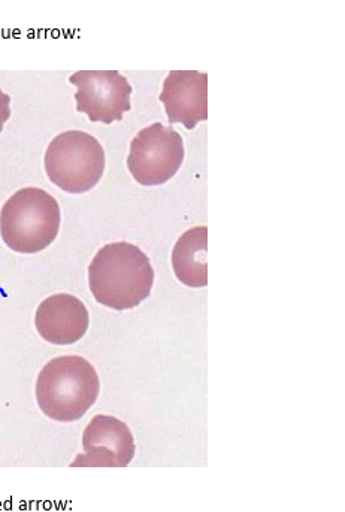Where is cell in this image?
Returning a JSON list of instances; mask_svg holds the SVG:
<instances>
[{
	"mask_svg": "<svg viewBox=\"0 0 345 512\" xmlns=\"http://www.w3.org/2000/svg\"><path fill=\"white\" fill-rule=\"evenodd\" d=\"M93 298L104 307L126 311L139 307L154 286V269L147 254L130 242L104 245L89 266Z\"/></svg>",
	"mask_w": 345,
	"mask_h": 512,
	"instance_id": "6da1fadb",
	"label": "cell"
},
{
	"mask_svg": "<svg viewBox=\"0 0 345 512\" xmlns=\"http://www.w3.org/2000/svg\"><path fill=\"white\" fill-rule=\"evenodd\" d=\"M101 381L95 366L80 356L50 360L36 380V402L51 420L72 423L96 404Z\"/></svg>",
	"mask_w": 345,
	"mask_h": 512,
	"instance_id": "7a4b0ae2",
	"label": "cell"
},
{
	"mask_svg": "<svg viewBox=\"0 0 345 512\" xmlns=\"http://www.w3.org/2000/svg\"><path fill=\"white\" fill-rule=\"evenodd\" d=\"M60 221V206L50 193L38 187H24L0 211V236L9 250L36 254L53 244Z\"/></svg>",
	"mask_w": 345,
	"mask_h": 512,
	"instance_id": "3957f363",
	"label": "cell"
},
{
	"mask_svg": "<svg viewBox=\"0 0 345 512\" xmlns=\"http://www.w3.org/2000/svg\"><path fill=\"white\" fill-rule=\"evenodd\" d=\"M44 165L51 183L60 190L83 195L101 181L105 172V151L90 133L68 130L48 145Z\"/></svg>",
	"mask_w": 345,
	"mask_h": 512,
	"instance_id": "277c9868",
	"label": "cell"
},
{
	"mask_svg": "<svg viewBox=\"0 0 345 512\" xmlns=\"http://www.w3.org/2000/svg\"><path fill=\"white\" fill-rule=\"evenodd\" d=\"M184 154L180 133L174 127L154 123L139 130L130 142L127 169L141 186H162L180 171Z\"/></svg>",
	"mask_w": 345,
	"mask_h": 512,
	"instance_id": "5b68a950",
	"label": "cell"
},
{
	"mask_svg": "<svg viewBox=\"0 0 345 512\" xmlns=\"http://www.w3.org/2000/svg\"><path fill=\"white\" fill-rule=\"evenodd\" d=\"M78 87L75 93L77 111L84 112L92 123L111 124L123 120L132 109V86L117 71H80L69 77Z\"/></svg>",
	"mask_w": 345,
	"mask_h": 512,
	"instance_id": "8992f818",
	"label": "cell"
},
{
	"mask_svg": "<svg viewBox=\"0 0 345 512\" xmlns=\"http://www.w3.org/2000/svg\"><path fill=\"white\" fill-rule=\"evenodd\" d=\"M84 454L72 468H126L135 457V439L120 418L99 414L90 420L83 433Z\"/></svg>",
	"mask_w": 345,
	"mask_h": 512,
	"instance_id": "52a82bcc",
	"label": "cell"
},
{
	"mask_svg": "<svg viewBox=\"0 0 345 512\" xmlns=\"http://www.w3.org/2000/svg\"><path fill=\"white\" fill-rule=\"evenodd\" d=\"M160 102L169 123H181L192 130L208 118V74L171 71L163 83Z\"/></svg>",
	"mask_w": 345,
	"mask_h": 512,
	"instance_id": "ba28073f",
	"label": "cell"
},
{
	"mask_svg": "<svg viewBox=\"0 0 345 512\" xmlns=\"http://www.w3.org/2000/svg\"><path fill=\"white\" fill-rule=\"evenodd\" d=\"M35 326L44 341L72 345L89 330V309L75 296L59 293L41 302L36 309Z\"/></svg>",
	"mask_w": 345,
	"mask_h": 512,
	"instance_id": "9c48e42d",
	"label": "cell"
},
{
	"mask_svg": "<svg viewBox=\"0 0 345 512\" xmlns=\"http://www.w3.org/2000/svg\"><path fill=\"white\" fill-rule=\"evenodd\" d=\"M175 277L184 286L202 289L208 286V227L187 230L172 250Z\"/></svg>",
	"mask_w": 345,
	"mask_h": 512,
	"instance_id": "30bf717a",
	"label": "cell"
},
{
	"mask_svg": "<svg viewBox=\"0 0 345 512\" xmlns=\"http://www.w3.org/2000/svg\"><path fill=\"white\" fill-rule=\"evenodd\" d=\"M11 98L0 89V132L3 130L6 121L11 118Z\"/></svg>",
	"mask_w": 345,
	"mask_h": 512,
	"instance_id": "8fae6325",
	"label": "cell"
}]
</instances>
